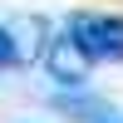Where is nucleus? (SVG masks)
I'll return each instance as SVG.
<instances>
[{
    "label": "nucleus",
    "instance_id": "1",
    "mask_svg": "<svg viewBox=\"0 0 123 123\" xmlns=\"http://www.w3.org/2000/svg\"><path fill=\"white\" fill-rule=\"evenodd\" d=\"M64 39L84 54V64H123V15L74 10L64 20Z\"/></svg>",
    "mask_w": 123,
    "mask_h": 123
},
{
    "label": "nucleus",
    "instance_id": "2",
    "mask_svg": "<svg viewBox=\"0 0 123 123\" xmlns=\"http://www.w3.org/2000/svg\"><path fill=\"white\" fill-rule=\"evenodd\" d=\"M44 69L59 79V84H84V79H89V64H84V54H79V49L69 44L64 35L44 44Z\"/></svg>",
    "mask_w": 123,
    "mask_h": 123
},
{
    "label": "nucleus",
    "instance_id": "3",
    "mask_svg": "<svg viewBox=\"0 0 123 123\" xmlns=\"http://www.w3.org/2000/svg\"><path fill=\"white\" fill-rule=\"evenodd\" d=\"M10 64H25V59H20V39H15V30L0 25V69H10Z\"/></svg>",
    "mask_w": 123,
    "mask_h": 123
}]
</instances>
